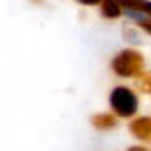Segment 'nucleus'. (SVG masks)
Returning a JSON list of instances; mask_svg holds the SVG:
<instances>
[{"instance_id":"nucleus-8","label":"nucleus","mask_w":151,"mask_h":151,"mask_svg":"<svg viewBox=\"0 0 151 151\" xmlns=\"http://www.w3.org/2000/svg\"><path fill=\"white\" fill-rule=\"evenodd\" d=\"M129 151H149V149H145V147H129Z\"/></svg>"},{"instance_id":"nucleus-5","label":"nucleus","mask_w":151,"mask_h":151,"mask_svg":"<svg viewBox=\"0 0 151 151\" xmlns=\"http://www.w3.org/2000/svg\"><path fill=\"white\" fill-rule=\"evenodd\" d=\"M115 123H117V119L111 113H99V115L93 117V127L97 129H111V127H115Z\"/></svg>"},{"instance_id":"nucleus-7","label":"nucleus","mask_w":151,"mask_h":151,"mask_svg":"<svg viewBox=\"0 0 151 151\" xmlns=\"http://www.w3.org/2000/svg\"><path fill=\"white\" fill-rule=\"evenodd\" d=\"M81 4H85V6H95V4H101L103 0H79Z\"/></svg>"},{"instance_id":"nucleus-4","label":"nucleus","mask_w":151,"mask_h":151,"mask_svg":"<svg viewBox=\"0 0 151 151\" xmlns=\"http://www.w3.org/2000/svg\"><path fill=\"white\" fill-rule=\"evenodd\" d=\"M121 12H123V8L117 0H103L101 2V14L105 18H119Z\"/></svg>"},{"instance_id":"nucleus-1","label":"nucleus","mask_w":151,"mask_h":151,"mask_svg":"<svg viewBox=\"0 0 151 151\" xmlns=\"http://www.w3.org/2000/svg\"><path fill=\"white\" fill-rule=\"evenodd\" d=\"M111 69L115 70V75H119V77H135L143 69V55L133 50V48L121 50V52L115 55L113 63H111Z\"/></svg>"},{"instance_id":"nucleus-6","label":"nucleus","mask_w":151,"mask_h":151,"mask_svg":"<svg viewBox=\"0 0 151 151\" xmlns=\"http://www.w3.org/2000/svg\"><path fill=\"white\" fill-rule=\"evenodd\" d=\"M117 2L121 4V8L133 12H145V6H147V0H117Z\"/></svg>"},{"instance_id":"nucleus-9","label":"nucleus","mask_w":151,"mask_h":151,"mask_svg":"<svg viewBox=\"0 0 151 151\" xmlns=\"http://www.w3.org/2000/svg\"><path fill=\"white\" fill-rule=\"evenodd\" d=\"M145 14H149V16H151V2H147V6H145Z\"/></svg>"},{"instance_id":"nucleus-2","label":"nucleus","mask_w":151,"mask_h":151,"mask_svg":"<svg viewBox=\"0 0 151 151\" xmlns=\"http://www.w3.org/2000/svg\"><path fill=\"white\" fill-rule=\"evenodd\" d=\"M109 103H111V109L117 117H133L137 113V95L133 93L127 87H115L111 91V97H109Z\"/></svg>"},{"instance_id":"nucleus-3","label":"nucleus","mask_w":151,"mask_h":151,"mask_svg":"<svg viewBox=\"0 0 151 151\" xmlns=\"http://www.w3.org/2000/svg\"><path fill=\"white\" fill-rule=\"evenodd\" d=\"M129 131L135 137H139V139H149L151 137V119H147V117L133 119L131 125H129Z\"/></svg>"}]
</instances>
